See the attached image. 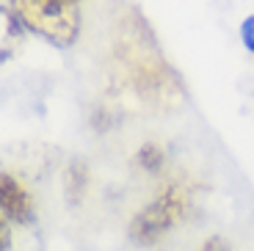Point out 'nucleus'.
I'll return each instance as SVG.
<instances>
[{"label":"nucleus","mask_w":254,"mask_h":251,"mask_svg":"<svg viewBox=\"0 0 254 251\" xmlns=\"http://www.w3.org/2000/svg\"><path fill=\"white\" fill-rule=\"evenodd\" d=\"M241 42L249 53H254V14L241 22Z\"/></svg>","instance_id":"39448f33"},{"label":"nucleus","mask_w":254,"mask_h":251,"mask_svg":"<svg viewBox=\"0 0 254 251\" xmlns=\"http://www.w3.org/2000/svg\"><path fill=\"white\" fill-rule=\"evenodd\" d=\"M0 204H3L6 221H14V224H31L33 221V199L8 174H3V180H0Z\"/></svg>","instance_id":"7ed1b4c3"},{"label":"nucleus","mask_w":254,"mask_h":251,"mask_svg":"<svg viewBox=\"0 0 254 251\" xmlns=\"http://www.w3.org/2000/svg\"><path fill=\"white\" fill-rule=\"evenodd\" d=\"M180 213H183V201H180L177 190H166L163 196H158V199L133 221V226H130L133 240H138V243H144V246H152L155 240L180 218Z\"/></svg>","instance_id":"f03ea898"},{"label":"nucleus","mask_w":254,"mask_h":251,"mask_svg":"<svg viewBox=\"0 0 254 251\" xmlns=\"http://www.w3.org/2000/svg\"><path fill=\"white\" fill-rule=\"evenodd\" d=\"M66 3H75V6H77V3H80V0H66Z\"/></svg>","instance_id":"0eeeda50"},{"label":"nucleus","mask_w":254,"mask_h":251,"mask_svg":"<svg viewBox=\"0 0 254 251\" xmlns=\"http://www.w3.org/2000/svg\"><path fill=\"white\" fill-rule=\"evenodd\" d=\"M199 251H227V243H224L221 238H210V240H207V243H204Z\"/></svg>","instance_id":"423d86ee"},{"label":"nucleus","mask_w":254,"mask_h":251,"mask_svg":"<svg viewBox=\"0 0 254 251\" xmlns=\"http://www.w3.org/2000/svg\"><path fill=\"white\" fill-rule=\"evenodd\" d=\"M138 163L144 166L146 171H158L160 166H163V152H160L155 144H144L141 152H138Z\"/></svg>","instance_id":"20e7f679"},{"label":"nucleus","mask_w":254,"mask_h":251,"mask_svg":"<svg viewBox=\"0 0 254 251\" xmlns=\"http://www.w3.org/2000/svg\"><path fill=\"white\" fill-rule=\"evenodd\" d=\"M11 11L22 31L36 33L53 47H72L80 33V14L66 0H11Z\"/></svg>","instance_id":"f257e3e1"}]
</instances>
